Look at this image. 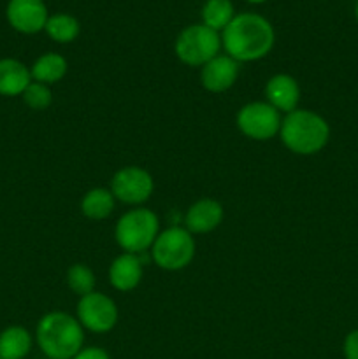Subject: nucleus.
Returning a JSON list of instances; mask_svg holds the SVG:
<instances>
[{
	"label": "nucleus",
	"instance_id": "nucleus-1",
	"mask_svg": "<svg viewBox=\"0 0 358 359\" xmlns=\"http://www.w3.org/2000/svg\"><path fill=\"white\" fill-rule=\"evenodd\" d=\"M276 34L267 18L255 13L235 14L221 32V46L237 63L256 62L272 51Z\"/></svg>",
	"mask_w": 358,
	"mask_h": 359
},
{
	"label": "nucleus",
	"instance_id": "nucleus-2",
	"mask_svg": "<svg viewBox=\"0 0 358 359\" xmlns=\"http://www.w3.org/2000/svg\"><path fill=\"white\" fill-rule=\"evenodd\" d=\"M279 137L288 151L300 156L319 153L330 140V126L323 116L309 109H295L281 121Z\"/></svg>",
	"mask_w": 358,
	"mask_h": 359
},
{
	"label": "nucleus",
	"instance_id": "nucleus-3",
	"mask_svg": "<svg viewBox=\"0 0 358 359\" xmlns=\"http://www.w3.org/2000/svg\"><path fill=\"white\" fill-rule=\"evenodd\" d=\"M35 339L46 358L72 359L83 349L84 332L77 318L67 312H49L39 321Z\"/></svg>",
	"mask_w": 358,
	"mask_h": 359
},
{
	"label": "nucleus",
	"instance_id": "nucleus-4",
	"mask_svg": "<svg viewBox=\"0 0 358 359\" xmlns=\"http://www.w3.org/2000/svg\"><path fill=\"white\" fill-rule=\"evenodd\" d=\"M160 221L151 209L135 207L123 214L114 228V238L119 248L130 255H142L157 241Z\"/></svg>",
	"mask_w": 358,
	"mask_h": 359
},
{
	"label": "nucleus",
	"instance_id": "nucleus-5",
	"mask_svg": "<svg viewBox=\"0 0 358 359\" xmlns=\"http://www.w3.org/2000/svg\"><path fill=\"white\" fill-rule=\"evenodd\" d=\"M151 258L158 269L167 272L186 269L195 258V238L186 228H167L158 233L151 245Z\"/></svg>",
	"mask_w": 358,
	"mask_h": 359
},
{
	"label": "nucleus",
	"instance_id": "nucleus-6",
	"mask_svg": "<svg viewBox=\"0 0 358 359\" xmlns=\"http://www.w3.org/2000/svg\"><path fill=\"white\" fill-rule=\"evenodd\" d=\"M221 35L206 25H190L174 42V53L188 67H200L202 69L207 62L220 55Z\"/></svg>",
	"mask_w": 358,
	"mask_h": 359
},
{
	"label": "nucleus",
	"instance_id": "nucleus-7",
	"mask_svg": "<svg viewBox=\"0 0 358 359\" xmlns=\"http://www.w3.org/2000/svg\"><path fill=\"white\" fill-rule=\"evenodd\" d=\"M237 128L251 140H270L279 133L281 114L267 102H249L237 112Z\"/></svg>",
	"mask_w": 358,
	"mask_h": 359
},
{
	"label": "nucleus",
	"instance_id": "nucleus-8",
	"mask_svg": "<svg viewBox=\"0 0 358 359\" xmlns=\"http://www.w3.org/2000/svg\"><path fill=\"white\" fill-rule=\"evenodd\" d=\"M153 175L146 168L135 165L119 168L111 179L112 196L126 205H140L147 202L153 195Z\"/></svg>",
	"mask_w": 358,
	"mask_h": 359
},
{
	"label": "nucleus",
	"instance_id": "nucleus-9",
	"mask_svg": "<svg viewBox=\"0 0 358 359\" xmlns=\"http://www.w3.org/2000/svg\"><path fill=\"white\" fill-rule=\"evenodd\" d=\"M77 321L83 328L93 333H107L118 323V307L107 294L91 291L77 302Z\"/></svg>",
	"mask_w": 358,
	"mask_h": 359
},
{
	"label": "nucleus",
	"instance_id": "nucleus-10",
	"mask_svg": "<svg viewBox=\"0 0 358 359\" xmlns=\"http://www.w3.org/2000/svg\"><path fill=\"white\" fill-rule=\"evenodd\" d=\"M6 16L14 30L34 35L44 30L49 14L44 0H9Z\"/></svg>",
	"mask_w": 358,
	"mask_h": 359
},
{
	"label": "nucleus",
	"instance_id": "nucleus-11",
	"mask_svg": "<svg viewBox=\"0 0 358 359\" xmlns=\"http://www.w3.org/2000/svg\"><path fill=\"white\" fill-rule=\"evenodd\" d=\"M239 77V63L228 55L214 56L200 69V83L211 93H223L230 90Z\"/></svg>",
	"mask_w": 358,
	"mask_h": 359
},
{
	"label": "nucleus",
	"instance_id": "nucleus-12",
	"mask_svg": "<svg viewBox=\"0 0 358 359\" xmlns=\"http://www.w3.org/2000/svg\"><path fill=\"white\" fill-rule=\"evenodd\" d=\"M267 104L272 105L277 112L290 114L291 111L298 109L300 102V86L295 77L288 74H276L270 77L265 84Z\"/></svg>",
	"mask_w": 358,
	"mask_h": 359
},
{
	"label": "nucleus",
	"instance_id": "nucleus-13",
	"mask_svg": "<svg viewBox=\"0 0 358 359\" xmlns=\"http://www.w3.org/2000/svg\"><path fill=\"white\" fill-rule=\"evenodd\" d=\"M223 205L218 200L202 198L197 200L186 210L185 224L190 233H209L214 231L223 221Z\"/></svg>",
	"mask_w": 358,
	"mask_h": 359
},
{
	"label": "nucleus",
	"instance_id": "nucleus-14",
	"mask_svg": "<svg viewBox=\"0 0 358 359\" xmlns=\"http://www.w3.org/2000/svg\"><path fill=\"white\" fill-rule=\"evenodd\" d=\"M142 262L139 255L121 252L109 266V283L114 290L126 293L135 290L142 280Z\"/></svg>",
	"mask_w": 358,
	"mask_h": 359
},
{
	"label": "nucleus",
	"instance_id": "nucleus-15",
	"mask_svg": "<svg viewBox=\"0 0 358 359\" xmlns=\"http://www.w3.org/2000/svg\"><path fill=\"white\" fill-rule=\"evenodd\" d=\"M32 83V74L25 63L16 58L0 60V95L2 97H18L23 95Z\"/></svg>",
	"mask_w": 358,
	"mask_h": 359
},
{
	"label": "nucleus",
	"instance_id": "nucleus-16",
	"mask_svg": "<svg viewBox=\"0 0 358 359\" xmlns=\"http://www.w3.org/2000/svg\"><path fill=\"white\" fill-rule=\"evenodd\" d=\"M67 69H69V63L62 55H58V53H44L30 67L32 81H37V83L49 86V84L62 81L65 77Z\"/></svg>",
	"mask_w": 358,
	"mask_h": 359
},
{
	"label": "nucleus",
	"instance_id": "nucleus-17",
	"mask_svg": "<svg viewBox=\"0 0 358 359\" xmlns=\"http://www.w3.org/2000/svg\"><path fill=\"white\" fill-rule=\"evenodd\" d=\"M32 349V335L23 326H9L0 333V359H25Z\"/></svg>",
	"mask_w": 358,
	"mask_h": 359
},
{
	"label": "nucleus",
	"instance_id": "nucleus-18",
	"mask_svg": "<svg viewBox=\"0 0 358 359\" xmlns=\"http://www.w3.org/2000/svg\"><path fill=\"white\" fill-rule=\"evenodd\" d=\"M114 203L116 198L112 196L111 189L93 188L86 191V195L81 200V212L91 221H102L111 216Z\"/></svg>",
	"mask_w": 358,
	"mask_h": 359
},
{
	"label": "nucleus",
	"instance_id": "nucleus-19",
	"mask_svg": "<svg viewBox=\"0 0 358 359\" xmlns=\"http://www.w3.org/2000/svg\"><path fill=\"white\" fill-rule=\"evenodd\" d=\"M44 30L49 35V39H53L58 44H69V42H74L77 39L81 32V25L72 14L58 13L48 18Z\"/></svg>",
	"mask_w": 358,
	"mask_h": 359
},
{
	"label": "nucleus",
	"instance_id": "nucleus-20",
	"mask_svg": "<svg viewBox=\"0 0 358 359\" xmlns=\"http://www.w3.org/2000/svg\"><path fill=\"white\" fill-rule=\"evenodd\" d=\"M202 25L213 28L214 32H223L235 18L232 0H207L202 7Z\"/></svg>",
	"mask_w": 358,
	"mask_h": 359
},
{
	"label": "nucleus",
	"instance_id": "nucleus-21",
	"mask_svg": "<svg viewBox=\"0 0 358 359\" xmlns=\"http://www.w3.org/2000/svg\"><path fill=\"white\" fill-rule=\"evenodd\" d=\"M67 284H69L70 291L76 293L77 297H84V294L95 291V273L93 270L83 263H74L69 270H67Z\"/></svg>",
	"mask_w": 358,
	"mask_h": 359
},
{
	"label": "nucleus",
	"instance_id": "nucleus-22",
	"mask_svg": "<svg viewBox=\"0 0 358 359\" xmlns=\"http://www.w3.org/2000/svg\"><path fill=\"white\" fill-rule=\"evenodd\" d=\"M21 97H23V102L32 111H44L53 102V93L48 84L37 83V81H32Z\"/></svg>",
	"mask_w": 358,
	"mask_h": 359
},
{
	"label": "nucleus",
	"instance_id": "nucleus-23",
	"mask_svg": "<svg viewBox=\"0 0 358 359\" xmlns=\"http://www.w3.org/2000/svg\"><path fill=\"white\" fill-rule=\"evenodd\" d=\"M343 353L346 359H358V330L347 333L343 344Z\"/></svg>",
	"mask_w": 358,
	"mask_h": 359
},
{
	"label": "nucleus",
	"instance_id": "nucleus-24",
	"mask_svg": "<svg viewBox=\"0 0 358 359\" xmlns=\"http://www.w3.org/2000/svg\"><path fill=\"white\" fill-rule=\"evenodd\" d=\"M72 359H111L109 354L105 353L100 347H86V349H81Z\"/></svg>",
	"mask_w": 358,
	"mask_h": 359
},
{
	"label": "nucleus",
	"instance_id": "nucleus-25",
	"mask_svg": "<svg viewBox=\"0 0 358 359\" xmlns=\"http://www.w3.org/2000/svg\"><path fill=\"white\" fill-rule=\"evenodd\" d=\"M354 18H357V21H358V0H357V4H354Z\"/></svg>",
	"mask_w": 358,
	"mask_h": 359
},
{
	"label": "nucleus",
	"instance_id": "nucleus-26",
	"mask_svg": "<svg viewBox=\"0 0 358 359\" xmlns=\"http://www.w3.org/2000/svg\"><path fill=\"white\" fill-rule=\"evenodd\" d=\"M248 2H251V4H262V2H267V0H248Z\"/></svg>",
	"mask_w": 358,
	"mask_h": 359
},
{
	"label": "nucleus",
	"instance_id": "nucleus-27",
	"mask_svg": "<svg viewBox=\"0 0 358 359\" xmlns=\"http://www.w3.org/2000/svg\"><path fill=\"white\" fill-rule=\"evenodd\" d=\"M46 359H49V358H46Z\"/></svg>",
	"mask_w": 358,
	"mask_h": 359
}]
</instances>
